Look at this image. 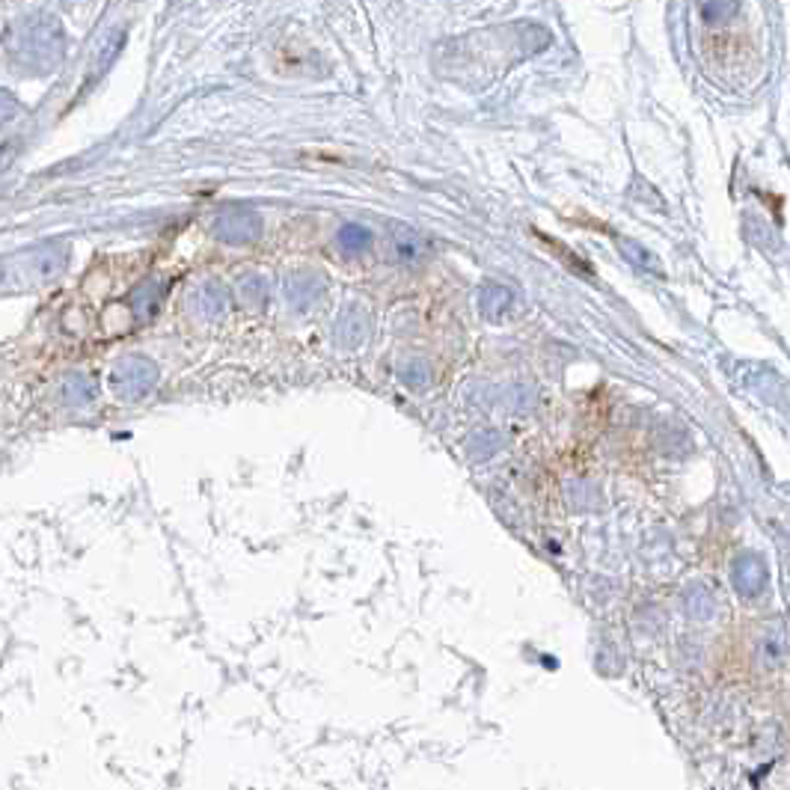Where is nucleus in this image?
Here are the masks:
<instances>
[{"label":"nucleus","mask_w":790,"mask_h":790,"mask_svg":"<svg viewBox=\"0 0 790 790\" xmlns=\"http://www.w3.org/2000/svg\"><path fill=\"white\" fill-rule=\"evenodd\" d=\"M621 250H624L628 256H633V259H630V262H636L639 267H645V271H647V267H651V271H660L657 262H654V256H651V253H645V250L639 247L636 241H621Z\"/></svg>","instance_id":"obj_5"},{"label":"nucleus","mask_w":790,"mask_h":790,"mask_svg":"<svg viewBox=\"0 0 790 790\" xmlns=\"http://www.w3.org/2000/svg\"><path fill=\"white\" fill-rule=\"evenodd\" d=\"M478 301H482V313L491 322H505L512 315V306H515V295L505 286H487Z\"/></svg>","instance_id":"obj_2"},{"label":"nucleus","mask_w":790,"mask_h":790,"mask_svg":"<svg viewBox=\"0 0 790 790\" xmlns=\"http://www.w3.org/2000/svg\"><path fill=\"white\" fill-rule=\"evenodd\" d=\"M784 651H788V642H784V633H767V636L761 639V660L763 666H779L781 660H784Z\"/></svg>","instance_id":"obj_3"},{"label":"nucleus","mask_w":790,"mask_h":790,"mask_svg":"<svg viewBox=\"0 0 790 790\" xmlns=\"http://www.w3.org/2000/svg\"><path fill=\"white\" fill-rule=\"evenodd\" d=\"M396 247H399L401 262H417L422 256V241L417 239V232H408V229H401L396 235Z\"/></svg>","instance_id":"obj_4"},{"label":"nucleus","mask_w":790,"mask_h":790,"mask_svg":"<svg viewBox=\"0 0 790 790\" xmlns=\"http://www.w3.org/2000/svg\"><path fill=\"white\" fill-rule=\"evenodd\" d=\"M737 10H740L737 3H705V7H702V12H705V19L710 21V24H716V21L731 19V15Z\"/></svg>","instance_id":"obj_6"},{"label":"nucleus","mask_w":790,"mask_h":790,"mask_svg":"<svg viewBox=\"0 0 790 790\" xmlns=\"http://www.w3.org/2000/svg\"><path fill=\"white\" fill-rule=\"evenodd\" d=\"M734 586H737V591L746 594V598L761 594V589L767 586V568H763L761 556L746 552V556L737 559V565H734Z\"/></svg>","instance_id":"obj_1"}]
</instances>
